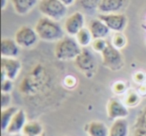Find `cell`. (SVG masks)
<instances>
[{"label": "cell", "instance_id": "13", "mask_svg": "<svg viewBox=\"0 0 146 136\" xmlns=\"http://www.w3.org/2000/svg\"><path fill=\"white\" fill-rule=\"evenodd\" d=\"M128 0H101L98 7L100 13H118L125 7Z\"/></svg>", "mask_w": 146, "mask_h": 136}, {"label": "cell", "instance_id": "15", "mask_svg": "<svg viewBox=\"0 0 146 136\" xmlns=\"http://www.w3.org/2000/svg\"><path fill=\"white\" fill-rule=\"evenodd\" d=\"M88 136H109V128L102 121H90L85 125Z\"/></svg>", "mask_w": 146, "mask_h": 136}, {"label": "cell", "instance_id": "29", "mask_svg": "<svg viewBox=\"0 0 146 136\" xmlns=\"http://www.w3.org/2000/svg\"><path fill=\"white\" fill-rule=\"evenodd\" d=\"M134 81L137 82V83L143 84L145 82V74L142 73V72H137V73L134 74Z\"/></svg>", "mask_w": 146, "mask_h": 136}, {"label": "cell", "instance_id": "31", "mask_svg": "<svg viewBox=\"0 0 146 136\" xmlns=\"http://www.w3.org/2000/svg\"><path fill=\"white\" fill-rule=\"evenodd\" d=\"M61 2L63 3L64 5H66L67 7L68 6H71V5H73L74 3H76V0H60Z\"/></svg>", "mask_w": 146, "mask_h": 136}, {"label": "cell", "instance_id": "33", "mask_svg": "<svg viewBox=\"0 0 146 136\" xmlns=\"http://www.w3.org/2000/svg\"><path fill=\"white\" fill-rule=\"evenodd\" d=\"M23 136H27V135H23Z\"/></svg>", "mask_w": 146, "mask_h": 136}, {"label": "cell", "instance_id": "1", "mask_svg": "<svg viewBox=\"0 0 146 136\" xmlns=\"http://www.w3.org/2000/svg\"><path fill=\"white\" fill-rule=\"evenodd\" d=\"M34 29L38 34L39 39L43 41H48V42L59 41L65 36L64 28L59 24L58 21L45 16L41 17L37 21Z\"/></svg>", "mask_w": 146, "mask_h": 136}, {"label": "cell", "instance_id": "17", "mask_svg": "<svg viewBox=\"0 0 146 136\" xmlns=\"http://www.w3.org/2000/svg\"><path fill=\"white\" fill-rule=\"evenodd\" d=\"M14 11L19 15H25L37 4L38 0H10Z\"/></svg>", "mask_w": 146, "mask_h": 136}, {"label": "cell", "instance_id": "3", "mask_svg": "<svg viewBox=\"0 0 146 136\" xmlns=\"http://www.w3.org/2000/svg\"><path fill=\"white\" fill-rule=\"evenodd\" d=\"M38 9L43 16L56 21L63 19L67 13V6L60 0H40Z\"/></svg>", "mask_w": 146, "mask_h": 136}, {"label": "cell", "instance_id": "4", "mask_svg": "<svg viewBox=\"0 0 146 136\" xmlns=\"http://www.w3.org/2000/svg\"><path fill=\"white\" fill-rule=\"evenodd\" d=\"M101 56L103 65L112 71H117L123 67L124 59L121 51L115 48L109 41H108L106 48L101 53Z\"/></svg>", "mask_w": 146, "mask_h": 136}, {"label": "cell", "instance_id": "24", "mask_svg": "<svg viewBox=\"0 0 146 136\" xmlns=\"http://www.w3.org/2000/svg\"><path fill=\"white\" fill-rule=\"evenodd\" d=\"M108 44V41L105 40V38H99V39H93L91 43V47L95 52H98L101 54L103 50L106 48Z\"/></svg>", "mask_w": 146, "mask_h": 136}, {"label": "cell", "instance_id": "19", "mask_svg": "<svg viewBox=\"0 0 146 136\" xmlns=\"http://www.w3.org/2000/svg\"><path fill=\"white\" fill-rule=\"evenodd\" d=\"M42 132L43 127L38 121H28L21 133L27 136H40Z\"/></svg>", "mask_w": 146, "mask_h": 136}, {"label": "cell", "instance_id": "21", "mask_svg": "<svg viewBox=\"0 0 146 136\" xmlns=\"http://www.w3.org/2000/svg\"><path fill=\"white\" fill-rule=\"evenodd\" d=\"M140 102V95L139 92L135 91L133 89H130L127 91L125 96V100L124 103L127 107H134V106L138 105Z\"/></svg>", "mask_w": 146, "mask_h": 136}, {"label": "cell", "instance_id": "20", "mask_svg": "<svg viewBox=\"0 0 146 136\" xmlns=\"http://www.w3.org/2000/svg\"><path fill=\"white\" fill-rule=\"evenodd\" d=\"M75 38L82 48H85V47L91 45L92 41H93V36H92L91 32H90L89 29L86 28V27L82 28L81 30L76 34Z\"/></svg>", "mask_w": 146, "mask_h": 136}, {"label": "cell", "instance_id": "9", "mask_svg": "<svg viewBox=\"0 0 146 136\" xmlns=\"http://www.w3.org/2000/svg\"><path fill=\"white\" fill-rule=\"evenodd\" d=\"M84 25H85V17L83 13L80 11H76L67 17L63 28L68 35L75 37L76 34L82 28H84Z\"/></svg>", "mask_w": 146, "mask_h": 136}, {"label": "cell", "instance_id": "27", "mask_svg": "<svg viewBox=\"0 0 146 136\" xmlns=\"http://www.w3.org/2000/svg\"><path fill=\"white\" fill-rule=\"evenodd\" d=\"M13 89V82L10 79L1 80V92L2 93H10Z\"/></svg>", "mask_w": 146, "mask_h": 136}, {"label": "cell", "instance_id": "5", "mask_svg": "<svg viewBox=\"0 0 146 136\" xmlns=\"http://www.w3.org/2000/svg\"><path fill=\"white\" fill-rule=\"evenodd\" d=\"M76 68L85 74L87 77H91L96 69V60L92 52L87 48H82V51L74 60Z\"/></svg>", "mask_w": 146, "mask_h": 136}, {"label": "cell", "instance_id": "7", "mask_svg": "<svg viewBox=\"0 0 146 136\" xmlns=\"http://www.w3.org/2000/svg\"><path fill=\"white\" fill-rule=\"evenodd\" d=\"M98 18L101 19L113 32H122L127 25V17L123 13H108L98 14Z\"/></svg>", "mask_w": 146, "mask_h": 136}, {"label": "cell", "instance_id": "12", "mask_svg": "<svg viewBox=\"0 0 146 136\" xmlns=\"http://www.w3.org/2000/svg\"><path fill=\"white\" fill-rule=\"evenodd\" d=\"M88 29L91 32L93 39H99V38H106L109 34L110 30L108 26L97 17V18L91 19L88 24Z\"/></svg>", "mask_w": 146, "mask_h": 136}, {"label": "cell", "instance_id": "18", "mask_svg": "<svg viewBox=\"0 0 146 136\" xmlns=\"http://www.w3.org/2000/svg\"><path fill=\"white\" fill-rule=\"evenodd\" d=\"M18 111V108L15 106H9L4 109H1V129L2 131H6L12 120L13 116Z\"/></svg>", "mask_w": 146, "mask_h": 136}, {"label": "cell", "instance_id": "26", "mask_svg": "<svg viewBox=\"0 0 146 136\" xmlns=\"http://www.w3.org/2000/svg\"><path fill=\"white\" fill-rule=\"evenodd\" d=\"M112 90H113V92L116 94H122L127 90V85H126V83L123 81H117L113 84Z\"/></svg>", "mask_w": 146, "mask_h": 136}, {"label": "cell", "instance_id": "30", "mask_svg": "<svg viewBox=\"0 0 146 136\" xmlns=\"http://www.w3.org/2000/svg\"><path fill=\"white\" fill-rule=\"evenodd\" d=\"M133 136H146V129L145 128H135Z\"/></svg>", "mask_w": 146, "mask_h": 136}, {"label": "cell", "instance_id": "10", "mask_svg": "<svg viewBox=\"0 0 146 136\" xmlns=\"http://www.w3.org/2000/svg\"><path fill=\"white\" fill-rule=\"evenodd\" d=\"M107 115L110 120L126 118L129 115V110L125 103L120 101L118 98H110L107 102Z\"/></svg>", "mask_w": 146, "mask_h": 136}, {"label": "cell", "instance_id": "25", "mask_svg": "<svg viewBox=\"0 0 146 136\" xmlns=\"http://www.w3.org/2000/svg\"><path fill=\"white\" fill-rule=\"evenodd\" d=\"M134 126L135 128H145L146 129V106L138 114Z\"/></svg>", "mask_w": 146, "mask_h": 136}, {"label": "cell", "instance_id": "14", "mask_svg": "<svg viewBox=\"0 0 146 136\" xmlns=\"http://www.w3.org/2000/svg\"><path fill=\"white\" fill-rule=\"evenodd\" d=\"M20 46L17 44L15 39L2 38L1 40V56L7 58H16L19 55Z\"/></svg>", "mask_w": 146, "mask_h": 136}, {"label": "cell", "instance_id": "32", "mask_svg": "<svg viewBox=\"0 0 146 136\" xmlns=\"http://www.w3.org/2000/svg\"><path fill=\"white\" fill-rule=\"evenodd\" d=\"M7 2H8V0H1V8L4 9L6 7Z\"/></svg>", "mask_w": 146, "mask_h": 136}, {"label": "cell", "instance_id": "8", "mask_svg": "<svg viewBox=\"0 0 146 136\" xmlns=\"http://www.w3.org/2000/svg\"><path fill=\"white\" fill-rule=\"evenodd\" d=\"M21 70V62L17 58H1V80H14Z\"/></svg>", "mask_w": 146, "mask_h": 136}, {"label": "cell", "instance_id": "23", "mask_svg": "<svg viewBox=\"0 0 146 136\" xmlns=\"http://www.w3.org/2000/svg\"><path fill=\"white\" fill-rule=\"evenodd\" d=\"M101 0H76V4L86 11H93L98 9Z\"/></svg>", "mask_w": 146, "mask_h": 136}, {"label": "cell", "instance_id": "11", "mask_svg": "<svg viewBox=\"0 0 146 136\" xmlns=\"http://www.w3.org/2000/svg\"><path fill=\"white\" fill-rule=\"evenodd\" d=\"M27 123L26 121V113L23 109H18V111L15 113L7 128V133L10 135H16L22 132L25 124Z\"/></svg>", "mask_w": 146, "mask_h": 136}, {"label": "cell", "instance_id": "2", "mask_svg": "<svg viewBox=\"0 0 146 136\" xmlns=\"http://www.w3.org/2000/svg\"><path fill=\"white\" fill-rule=\"evenodd\" d=\"M82 47L77 42L75 37L67 35L56 42L54 48V54L58 60L68 61L75 60V58L81 53Z\"/></svg>", "mask_w": 146, "mask_h": 136}, {"label": "cell", "instance_id": "22", "mask_svg": "<svg viewBox=\"0 0 146 136\" xmlns=\"http://www.w3.org/2000/svg\"><path fill=\"white\" fill-rule=\"evenodd\" d=\"M111 44L113 45L115 48L121 50L122 48L126 46L127 44V39H126L125 35L122 32H114L111 37Z\"/></svg>", "mask_w": 146, "mask_h": 136}, {"label": "cell", "instance_id": "16", "mask_svg": "<svg viewBox=\"0 0 146 136\" xmlns=\"http://www.w3.org/2000/svg\"><path fill=\"white\" fill-rule=\"evenodd\" d=\"M129 124L125 118H120L113 121L109 127V136H128Z\"/></svg>", "mask_w": 146, "mask_h": 136}, {"label": "cell", "instance_id": "28", "mask_svg": "<svg viewBox=\"0 0 146 136\" xmlns=\"http://www.w3.org/2000/svg\"><path fill=\"white\" fill-rule=\"evenodd\" d=\"M11 103V95L10 93H1V108L9 107V104Z\"/></svg>", "mask_w": 146, "mask_h": 136}, {"label": "cell", "instance_id": "6", "mask_svg": "<svg viewBox=\"0 0 146 136\" xmlns=\"http://www.w3.org/2000/svg\"><path fill=\"white\" fill-rule=\"evenodd\" d=\"M14 39L17 44L22 48H31L37 43L39 36L34 28L27 25L19 27L14 35Z\"/></svg>", "mask_w": 146, "mask_h": 136}]
</instances>
